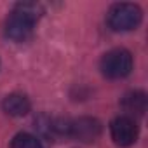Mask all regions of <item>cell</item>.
Wrapping results in <instances>:
<instances>
[{
  "label": "cell",
  "instance_id": "6da1fadb",
  "mask_svg": "<svg viewBox=\"0 0 148 148\" xmlns=\"http://www.w3.org/2000/svg\"><path fill=\"white\" fill-rule=\"evenodd\" d=\"M42 14H44V9L40 4H35V2L16 4L5 21V35L14 42H26L32 37L33 28Z\"/></svg>",
  "mask_w": 148,
  "mask_h": 148
},
{
  "label": "cell",
  "instance_id": "7a4b0ae2",
  "mask_svg": "<svg viewBox=\"0 0 148 148\" xmlns=\"http://www.w3.org/2000/svg\"><path fill=\"white\" fill-rule=\"evenodd\" d=\"M143 12L136 4H115L106 14V21L113 32H131L139 26Z\"/></svg>",
  "mask_w": 148,
  "mask_h": 148
},
{
  "label": "cell",
  "instance_id": "3957f363",
  "mask_svg": "<svg viewBox=\"0 0 148 148\" xmlns=\"http://www.w3.org/2000/svg\"><path fill=\"white\" fill-rule=\"evenodd\" d=\"M99 68L106 79H124L132 70V54L127 49H112L101 58Z\"/></svg>",
  "mask_w": 148,
  "mask_h": 148
},
{
  "label": "cell",
  "instance_id": "277c9868",
  "mask_svg": "<svg viewBox=\"0 0 148 148\" xmlns=\"http://www.w3.org/2000/svg\"><path fill=\"white\" fill-rule=\"evenodd\" d=\"M110 134L115 145L119 146H131L138 139V125L132 117L120 115L112 120L110 124Z\"/></svg>",
  "mask_w": 148,
  "mask_h": 148
},
{
  "label": "cell",
  "instance_id": "5b68a950",
  "mask_svg": "<svg viewBox=\"0 0 148 148\" xmlns=\"http://www.w3.org/2000/svg\"><path fill=\"white\" fill-rule=\"evenodd\" d=\"M101 122L92 117H80L77 120H71L68 127V136L75 138L84 143L96 141L101 136Z\"/></svg>",
  "mask_w": 148,
  "mask_h": 148
},
{
  "label": "cell",
  "instance_id": "8992f818",
  "mask_svg": "<svg viewBox=\"0 0 148 148\" xmlns=\"http://www.w3.org/2000/svg\"><path fill=\"white\" fill-rule=\"evenodd\" d=\"M146 106H148V99H146V94L143 91H131L122 98V108L129 115L141 117V115H145Z\"/></svg>",
  "mask_w": 148,
  "mask_h": 148
},
{
  "label": "cell",
  "instance_id": "52a82bcc",
  "mask_svg": "<svg viewBox=\"0 0 148 148\" xmlns=\"http://www.w3.org/2000/svg\"><path fill=\"white\" fill-rule=\"evenodd\" d=\"M2 108L11 117H23L30 112V101H28L26 96L14 92V94H9V96L4 98Z\"/></svg>",
  "mask_w": 148,
  "mask_h": 148
},
{
  "label": "cell",
  "instance_id": "ba28073f",
  "mask_svg": "<svg viewBox=\"0 0 148 148\" xmlns=\"http://www.w3.org/2000/svg\"><path fill=\"white\" fill-rule=\"evenodd\" d=\"M11 148H42V145L37 136L28 134V132H19L12 138Z\"/></svg>",
  "mask_w": 148,
  "mask_h": 148
}]
</instances>
